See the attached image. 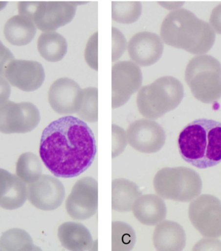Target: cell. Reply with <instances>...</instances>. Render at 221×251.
<instances>
[{"label": "cell", "instance_id": "6da1fadb", "mask_svg": "<svg viewBox=\"0 0 221 251\" xmlns=\"http://www.w3.org/2000/svg\"><path fill=\"white\" fill-rule=\"evenodd\" d=\"M96 153L92 130L77 117H61L47 126L42 134L40 156L56 177L78 176L91 166Z\"/></svg>", "mask_w": 221, "mask_h": 251}, {"label": "cell", "instance_id": "7a4b0ae2", "mask_svg": "<svg viewBox=\"0 0 221 251\" xmlns=\"http://www.w3.org/2000/svg\"><path fill=\"white\" fill-rule=\"evenodd\" d=\"M179 152L186 162L199 169L221 162V123L197 119L182 129L178 139Z\"/></svg>", "mask_w": 221, "mask_h": 251}, {"label": "cell", "instance_id": "3957f363", "mask_svg": "<svg viewBox=\"0 0 221 251\" xmlns=\"http://www.w3.org/2000/svg\"><path fill=\"white\" fill-rule=\"evenodd\" d=\"M182 85L175 77H159L139 89L137 106L143 117L155 120L174 109L182 100Z\"/></svg>", "mask_w": 221, "mask_h": 251}, {"label": "cell", "instance_id": "277c9868", "mask_svg": "<svg viewBox=\"0 0 221 251\" xmlns=\"http://www.w3.org/2000/svg\"><path fill=\"white\" fill-rule=\"evenodd\" d=\"M75 1H21L18 3L20 15L31 20L40 30L47 32L70 23L78 4Z\"/></svg>", "mask_w": 221, "mask_h": 251}, {"label": "cell", "instance_id": "5b68a950", "mask_svg": "<svg viewBox=\"0 0 221 251\" xmlns=\"http://www.w3.org/2000/svg\"><path fill=\"white\" fill-rule=\"evenodd\" d=\"M41 121L39 109L33 103L8 100L0 105V132L25 133L35 129Z\"/></svg>", "mask_w": 221, "mask_h": 251}, {"label": "cell", "instance_id": "8992f818", "mask_svg": "<svg viewBox=\"0 0 221 251\" xmlns=\"http://www.w3.org/2000/svg\"><path fill=\"white\" fill-rule=\"evenodd\" d=\"M143 82L141 69L131 61H120L111 69V107L123 106L140 88Z\"/></svg>", "mask_w": 221, "mask_h": 251}, {"label": "cell", "instance_id": "52a82bcc", "mask_svg": "<svg viewBox=\"0 0 221 251\" xmlns=\"http://www.w3.org/2000/svg\"><path fill=\"white\" fill-rule=\"evenodd\" d=\"M97 208V181L91 177L80 179L73 186L66 202L67 214L73 220H87L96 214Z\"/></svg>", "mask_w": 221, "mask_h": 251}, {"label": "cell", "instance_id": "ba28073f", "mask_svg": "<svg viewBox=\"0 0 221 251\" xmlns=\"http://www.w3.org/2000/svg\"><path fill=\"white\" fill-rule=\"evenodd\" d=\"M127 139L135 150L145 154H153L164 147L166 133L158 123L151 119H142L129 126Z\"/></svg>", "mask_w": 221, "mask_h": 251}, {"label": "cell", "instance_id": "9c48e42d", "mask_svg": "<svg viewBox=\"0 0 221 251\" xmlns=\"http://www.w3.org/2000/svg\"><path fill=\"white\" fill-rule=\"evenodd\" d=\"M65 197V189L61 181L50 175H41L27 187V199L36 208L52 211L61 206Z\"/></svg>", "mask_w": 221, "mask_h": 251}, {"label": "cell", "instance_id": "30bf717a", "mask_svg": "<svg viewBox=\"0 0 221 251\" xmlns=\"http://www.w3.org/2000/svg\"><path fill=\"white\" fill-rule=\"evenodd\" d=\"M83 100V89L78 83L69 78L61 77L51 85L48 101L56 113L63 115L77 113Z\"/></svg>", "mask_w": 221, "mask_h": 251}, {"label": "cell", "instance_id": "8fae6325", "mask_svg": "<svg viewBox=\"0 0 221 251\" xmlns=\"http://www.w3.org/2000/svg\"><path fill=\"white\" fill-rule=\"evenodd\" d=\"M5 78L13 86L31 92L39 89L45 79V72L41 63L36 61L15 59L6 67Z\"/></svg>", "mask_w": 221, "mask_h": 251}, {"label": "cell", "instance_id": "7c38bea8", "mask_svg": "<svg viewBox=\"0 0 221 251\" xmlns=\"http://www.w3.org/2000/svg\"><path fill=\"white\" fill-rule=\"evenodd\" d=\"M127 50L134 63L141 67H149L158 62L162 57L164 43L156 33L139 32L131 38Z\"/></svg>", "mask_w": 221, "mask_h": 251}, {"label": "cell", "instance_id": "4fadbf2b", "mask_svg": "<svg viewBox=\"0 0 221 251\" xmlns=\"http://www.w3.org/2000/svg\"><path fill=\"white\" fill-rule=\"evenodd\" d=\"M27 186L17 175L0 168V207L17 210L27 200Z\"/></svg>", "mask_w": 221, "mask_h": 251}, {"label": "cell", "instance_id": "5bb4252c", "mask_svg": "<svg viewBox=\"0 0 221 251\" xmlns=\"http://www.w3.org/2000/svg\"><path fill=\"white\" fill-rule=\"evenodd\" d=\"M136 220L146 226H155L166 218V206L164 201L156 195H141L133 208Z\"/></svg>", "mask_w": 221, "mask_h": 251}, {"label": "cell", "instance_id": "9a60e30c", "mask_svg": "<svg viewBox=\"0 0 221 251\" xmlns=\"http://www.w3.org/2000/svg\"><path fill=\"white\" fill-rule=\"evenodd\" d=\"M58 238L62 246L69 251L93 250L95 244L88 229L79 223L62 224L58 229Z\"/></svg>", "mask_w": 221, "mask_h": 251}, {"label": "cell", "instance_id": "2e32d148", "mask_svg": "<svg viewBox=\"0 0 221 251\" xmlns=\"http://www.w3.org/2000/svg\"><path fill=\"white\" fill-rule=\"evenodd\" d=\"M37 33L33 22L22 15H15L6 22L3 33L11 45L25 46L31 43Z\"/></svg>", "mask_w": 221, "mask_h": 251}, {"label": "cell", "instance_id": "e0dca14e", "mask_svg": "<svg viewBox=\"0 0 221 251\" xmlns=\"http://www.w3.org/2000/svg\"><path fill=\"white\" fill-rule=\"evenodd\" d=\"M139 187L124 178L115 179L111 184V207L119 212L133 210L135 201L141 196Z\"/></svg>", "mask_w": 221, "mask_h": 251}, {"label": "cell", "instance_id": "ac0fdd59", "mask_svg": "<svg viewBox=\"0 0 221 251\" xmlns=\"http://www.w3.org/2000/svg\"><path fill=\"white\" fill-rule=\"evenodd\" d=\"M67 43L63 35L55 31L44 32L37 41L38 51L49 62L62 60L67 51Z\"/></svg>", "mask_w": 221, "mask_h": 251}, {"label": "cell", "instance_id": "d6986e66", "mask_svg": "<svg viewBox=\"0 0 221 251\" xmlns=\"http://www.w3.org/2000/svg\"><path fill=\"white\" fill-rule=\"evenodd\" d=\"M181 230L176 223L164 221L157 225L153 233V244L158 251H171L180 248Z\"/></svg>", "mask_w": 221, "mask_h": 251}, {"label": "cell", "instance_id": "ffe728a7", "mask_svg": "<svg viewBox=\"0 0 221 251\" xmlns=\"http://www.w3.org/2000/svg\"><path fill=\"white\" fill-rule=\"evenodd\" d=\"M33 240L26 231L21 228H12L0 237V251H37Z\"/></svg>", "mask_w": 221, "mask_h": 251}, {"label": "cell", "instance_id": "44dd1931", "mask_svg": "<svg viewBox=\"0 0 221 251\" xmlns=\"http://www.w3.org/2000/svg\"><path fill=\"white\" fill-rule=\"evenodd\" d=\"M43 166L39 157L32 152H25L18 159L16 173L17 176L25 184L36 182L41 176Z\"/></svg>", "mask_w": 221, "mask_h": 251}, {"label": "cell", "instance_id": "7402d4cb", "mask_svg": "<svg viewBox=\"0 0 221 251\" xmlns=\"http://www.w3.org/2000/svg\"><path fill=\"white\" fill-rule=\"evenodd\" d=\"M142 6L139 1H113L111 3V17L121 24H132L140 17Z\"/></svg>", "mask_w": 221, "mask_h": 251}, {"label": "cell", "instance_id": "603a6c76", "mask_svg": "<svg viewBox=\"0 0 221 251\" xmlns=\"http://www.w3.org/2000/svg\"><path fill=\"white\" fill-rule=\"evenodd\" d=\"M136 242L132 227L123 222L112 223V251H130Z\"/></svg>", "mask_w": 221, "mask_h": 251}, {"label": "cell", "instance_id": "cb8c5ba5", "mask_svg": "<svg viewBox=\"0 0 221 251\" xmlns=\"http://www.w3.org/2000/svg\"><path fill=\"white\" fill-rule=\"evenodd\" d=\"M98 90L97 87L83 89V100L81 107L77 113L82 120L95 123L98 120Z\"/></svg>", "mask_w": 221, "mask_h": 251}, {"label": "cell", "instance_id": "d4e9b609", "mask_svg": "<svg viewBox=\"0 0 221 251\" xmlns=\"http://www.w3.org/2000/svg\"><path fill=\"white\" fill-rule=\"evenodd\" d=\"M127 144V133L117 125H112V157L115 158L124 151Z\"/></svg>", "mask_w": 221, "mask_h": 251}, {"label": "cell", "instance_id": "484cf974", "mask_svg": "<svg viewBox=\"0 0 221 251\" xmlns=\"http://www.w3.org/2000/svg\"><path fill=\"white\" fill-rule=\"evenodd\" d=\"M126 39L121 31L112 27V61L119 59L126 49Z\"/></svg>", "mask_w": 221, "mask_h": 251}, {"label": "cell", "instance_id": "4316f807", "mask_svg": "<svg viewBox=\"0 0 221 251\" xmlns=\"http://www.w3.org/2000/svg\"><path fill=\"white\" fill-rule=\"evenodd\" d=\"M97 33L91 36L85 51V57L88 64L93 69L97 71Z\"/></svg>", "mask_w": 221, "mask_h": 251}, {"label": "cell", "instance_id": "83f0119b", "mask_svg": "<svg viewBox=\"0 0 221 251\" xmlns=\"http://www.w3.org/2000/svg\"><path fill=\"white\" fill-rule=\"evenodd\" d=\"M13 60L15 57L13 53L0 41V75L3 76L6 67Z\"/></svg>", "mask_w": 221, "mask_h": 251}, {"label": "cell", "instance_id": "f1b7e54d", "mask_svg": "<svg viewBox=\"0 0 221 251\" xmlns=\"http://www.w3.org/2000/svg\"><path fill=\"white\" fill-rule=\"evenodd\" d=\"M11 92L9 83L2 75H0V105L8 101Z\"/></svg>", "mask_w": 221, "mask_h": 251}, {"label": "cell", "instance_id": "f546056e", "mask_svg": "<svg viewBox=\"0 0 221 251\" xmlns=\"http://www.w3.org/2000/svg\"><path fill=\"white\" fill-rule=\"evenodd\" d=\"M7 2L5 1H0V11L3 9V8L5 7L6 5H7Z\"/></svg>", "mask_w": 221, "mask_h": 251}]
</instances>
